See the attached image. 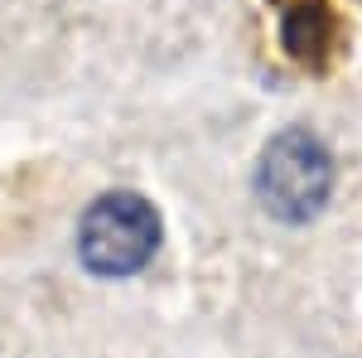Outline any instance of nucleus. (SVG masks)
<instances>
[{
	"instance_id": "f257e3e1",
	"label": "nucleus",
	"mask_w": 362,
	"mask_h": 358,
	"mask_svg": "<svg viewBox=\"0 0 362 358\" xmlns=\"http://www.w3.org/2000/svg\"><path fill=\"white\" fill-rule=\"evenodd\" d=\"M334 189V160L324 140L309 131H280L256 165V198L261 208L280 223H309Z\"/></svg>"
},
{
	"instance_id": "f03ea898",
	"label": "nucleus",
	"mask_w": 362,
	"mask_h": 358,
	"mask_svg": "<svg viewBox=\"0 0 362 358\" xmlns=\"http://www.w3.org/2000/svg\"><path fill=\"white\" fill-rule=\"evenodd\" d=\"M160 247V218L140 194H102L78 223V257L92 276H131Z\"/></svg>"
},
{
	"instance_id": "7ed1b4c3",
	"label": "nucleus",
	"mask_w": 362,
	"mask_h": 358,
	"mask_svg": "<svg viewBox=\"0 0 362 358\" xmlns=\"http://www.w3.org/2000/svg\"><path fill=\"white\" fill-rule=\"evenodd\" d=\"M334 34H338L334 10H329L324 0H295V5L285 10V25H280V39H285L290 58H295V63H309V68L324 63Z\"/></svg>"
}]
</instances>
